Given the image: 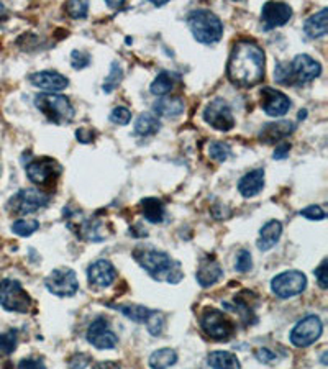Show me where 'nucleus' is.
Returning a JSON list of instances; mask_svg holds the SVG:
<instances>
[{
	"instance_id": "obj_18",
	"label": "nucleus",
	"mask_w": 328,
	"mask_h": 369,
	"mask_svg": "<svg viewBox=\"0 0 328 369\" xmlns=\"http://www.w3.org/2000/svg\"><path fill=\"white\" fill-rule=\"evenodd\" d=\"M224 278V269H221L220 262L215 260V256L207 255L201 260V265L197 267L196 279L202 288H210L219 283Z\"/></svg>"
},
{
	"instance_id": "obj_10",
	"label": "nucleus",
	"mask_w": 328,
	"mask_h": 369,
	"mask_svg": "<svg viewBox=\"0 0 328 369\" xmlns=\"http://www.w3.org/2000/svg\"><path fill=\"white\" fill-rule=\"evenodd\" d=\"M322 74V64L309 54H297L292 61L289 63V81L290 86L306 84L317 79Z\"/></svg>"
},
{
	"instance_id": "obj_45",
	"label": "nucleus",
	"mask_w": 328,
	"mask_h": 369,
	"mask_svg": "<svg viewBox=\"0 0 328 369\" xmlns=\"http://www.w3.org/2000/svg\"><path fill=\"white\" fill-rule=\"evenodd\" d=\"M95 138V133L92 130H87V128H79L76 132V140L79 143H92Z\"/></svg>"
},
{
	"instance_id": "obj_7",
	"label": "nucleus",
	"mask_w": 328,
	"mask_h": 369,
	"mask_svg": "<svg viewBox=\"0 0 328 369\" xmlns=\"http://www.w3.org/2000/svg\"><path fill=\"white\" fill-rule=\"evenodd\" d=\"M307 288L306 274L300 271H284L271 281V290L281 299H290L302 294Z\"/></svg>"
},
{
	"instance_id": "obj_24",
	"label": "nucleus",
	"mask_w": 328,
	"mask_h": 369,
	"mask_svg": "<svg viewBox=\"0 0 328 369\" xmlns=\"http://www.w3.org/2000/svg\"><path fill=\"white\" fill-rule=\"evenodd\" d=\"M327 17L328 8H322L320 12L309 17L306 23H304V31H306V35L311 36V38H322V36H325L328 31Z\"/></svg>"
},
{
	"instance_id": "obj_35",
	"label": "nucleus",
	"mask_w": 328,
	"mask_h": 369,
	"mask_svg": "<svg viewBox=\"0 0 328 369\" xmlns=\"http://www.w3.org/2000/svg\"><path fill=\"white\" fill-rule=\"evenodd\" d=\"M209 155L212 159L226 161L230 158V155H232V148L224 141H214V143H210V146H209Z\"/></svg>"
},
{
	"instance_id": "obj_37",
	"label": "nucleus",
	"mask_w": 328,
	"mask_h": 369,
	"mask_svg": "<svg viewBox=\"0 0 328 369\" xmlns=\"http://www.w3.org/2000/svg\"><path fill=\"white\" fill-rule=\"evenodd\" d=\"M146 329L153 336L161 335L163 333V329H164V317L161 315L159 312L153 311L151 317L148 318V322H146Z\"/></svg>"
},
{
	"instance_id": "obj_39",
	"label": "nucleus",
	"mask_w": 328,
	"mask_h": 369,
	"mask_svg": "<svg viewBox=\"0 0 328 369\" xmlns=\"http://www.w3.org/2000/svg\"><path fill=\"white\" fill-rule=\"evenodd\" d=\"M253 267V258H251V253L247 251V250H242L238 253L237 256V261H235V269L238 271V273H248V271H251Z\"/></svg>"
},
{
	"instance_id": "obj_12",
	"label": "nucleus",
	"mask_w": 328,
	"mask_h": 369,
	"mask_svg": "<svg viewBox=\"0 0 328 369\" xmlns=\"http://www.w3.org/2000/svg\"><path fill=\"white\" fill-rule=\"evenodd\" d=\"M204 120L210 127H214L215 130L220 132H230L235 127L232 109H230L228 102L220 99V97H217V99L207 105L204 110Z\"/></svg>"
},
{
	"instance_id": "obj_49",
	"label": "nucleus",
	"mask_w": 328,
	"mask_h": 369,
	"mask_svg": "<svg viewBox=\"0 0 328 369\" xmlns=\"http://www.w3.org/2000/svg\"><path fill=\"white\" fill-rule=\"evenodd\" d=\"M95 369H120V366H118L117 363H110V361H107V363H99V364H97V366H95Z\"/></svg>"
},
{
	"instance_id": "obj_21",
	"label": "nucleus",
	"mask_w": 328,
	"mask_h": 369,
	"mask_svg": "<svg viewBox=\"0 0 328 369\" xmlns=\"http://www.w3.org/2000/svg\"><path fill=\"white\" fill-rule=\"evenodd\" d=\"M265 187V169H253L238 181V191L243 197L251 199Z\"/></svg>"
},
{
	"instance_id": "obj_26",
	"label": "nucleus",
	"mask_w": 328,
	"mask_h": 369,
	"mask_svg": "<svg viewBox=\"0 0 328 369\" xmlns=\"http://www.w3.org/2000/svg\"><path fill=\"white\" fill-rule=\"evenodd\" d=\"M141 214L150 223H161L164 220V204L156 197H146L140 202Z\"/></svg>"
},
{
	"instance_id": "obj_43",
	"label": "nucleus",
	"mask_w": 328,
	"mask_h": 369,
	"mask_svg": "<svg viewBox=\"0 0 328 369\" xmlns=\"http://www.w3.org/2000/svg\"><path fill=\"white\" fill-rule=\"evenodd\" d=\"M18 369H46V364L43 361V358H23L20 363H18Z\"/></svg>"
},
{
	"instance_id": "obj_46",
	"label": "nucleus",
	"mask_w": 328,
	"mask_h": 369,
	"mask_svg": "<svg viewBox=\"0 0 328 369\" xmlns=\"http://www.w3.org/2000/svg\"><path fill=\"white\" fill-rule=\"evenodd\" d=\"M255 354L258 358V361H261V363H272L276 359V354L267 348H260Z\"/></svg>"
},
{
	"instance_id": "obj_27",
	"label": "nucleus",
	"mask_w": 328,
	"mask_h": 369,
	"mask_svg": "<svg viewBox=\"0 0 328 369\" xmlns=\"http://www.w3.org/2000/svg\"><path fill=\"white\" fill-rule=\"evenodd\" d=\"M161 130V122L158 117L150 112L138 115L135 122V133L138 136H153Z\"/></svg>"
},
{
	"instance_id": "obj_2",
	"label": "nucleus",
	"mask_w": 328,
	"mask_h": 369,
	"mask_svg": "<svg viewBox=\"0 0 328 369\" xmlns=\"http://www.w3.org/2000/svg\"><path fill=\"white\" fill-rule=\"evenodd\" d=\"M133 258L156 281H166L169 284H178L184 278L181 265L164 251L148 246H138L133 251Z\"/></svg>"
},
{
	"instance_id": "obj_14",
	"label": "nucleus",
	"mask_w": 328,
	"mask_h": 369,
	"mask_svg": "<svg viewBox=\"0 0 328 369\" xmlns=\"http://www.w3.org/2000/svg\"><path fill=\"white\" fill-rule=\"evenodd\" d=\"M26 176L33 184L45 186V184L52 182L54 178L61 174V166L52 158H40L33 159L26 164Z\"/></svg>"
},
{
	"instance_id": "obj_30",
	"label": "nucleus",
	"mask_w": 328,
	"mask_h": 369,
	"mask_svg": "<svg viewBox=\"0 0 328 369\" xmlns=\"http://www.w3.org/2000/svg\"><path fill=\"white\" fill-rule=\"evenodd\" d=\"M178 363V353L171 348H161L150 356L151 369H168Z\"/></svg>"
},
{
	"instance_id": "obj_42",
	"label": "nucleus",
	"mask_w": 328,
	"mask_h": 369,
	"mask_svg": "<svg viewBox=\"0 0 328 369\" xmlns=\"http://www.w3.org/2000/svg\"><path fill=\"white\" fill-rule=\"evenodd\" d=\"M71 64L74 69H84L91 64V56L87 53L74 49V52L71 53Z\"/></svg>"
},
{
	"instance_id": "obj_19",
	"label": "nucleus",
	"mask_w": 328,
	"mask_h": 369,
	"mask_svg": "<svg viewBox=\"0 0 328 369\" xmlns=\"http://www.w3.org/2000/svg\"><path fill=\"white\" fill-rule=\"evenodd\" d=\"M295 130V123L290 120H276V122L266 123L260 132V140L266 145H274V143L290 136Z\"/></svg>"
},
{
	"instance_id": "obj_50",
	"label": "nucleus",
	"mask_w": 328,
	"mask_h": 369,
	"mask_svg": "<svg viewBox=\"0 0 328 369\" xmlns=\"http://www.w3.org/2000/svg\"><path fill=\"white\" fill-rule=\"evenodd\" d=\"M107 6H109V7H112V8H118V10H120V8H123V7H125V3H123V2L115 3V2H112V0H110V2H107Z\"/></svg>"
},
{
	"instance_id": "obj_47",
	"label": "nucleus",
	"mask_w": 328,
	"mask_h": 369,
	"mask_svg": "<svg viewBox=\"0 0 328 369\" xmlns=\"http://www.w3.org/2000/svg\"><path fill=\"white\" fill-rule=\"evenodd\" d=\"M89 364V358L87 354H76L71 359V369H84Z\"/></svg>"
},
{
	"instance_id": "obj_40",
	"label": "nucleus",
	"mask_w": 328,
	"mask_h": 369,
	"mask_svg": "<svg viewBox=\"0 0 328 369\" xmlns=\"http://www.w3.org/2000/svg\"><path fill=\"white\" fill-rule=\"evenodd\" d=\"M274 77L276 81L279 82V84L283 86H290V81H289V63H277L276 68H274Z\"/></svg>"
},
{
	"instance_id": "obj_36",
	"label": "nucleus",
	"mask_w": 328,
	"mask_h": 369,
	"mask_svg": "<svg viewBox=\"0 0 328 369\" xmlns=\"http://www.w3.org/2000/svg\"><path fill=\"white\" fill-rule=\"evenodd\" d=\"M68 15L74 18V20H79V18H86L87 12H89V3L87 2H77V0H72V2H68L66 6Z\"/></svg>"
},
{
	"instance_id": "obj_15",
	"label": "nucleus",
	"mask_w": 328,
	"mask_h": 369,
	"mask_svg": "<svg viewBox=\"0 0 328 369\" xmlns=\"http://www.w3.org/2000/svg\"><path fill=\"white\" fill-rule=\"evenodd\" d=\"M292 17V8L284 2H266L261 10V25L263 30L270 31L277 26H283Z\"/></svg>"
},
{
	"instance_id": "obj_28",
	"label": "nucleus",
	"mask_w": 328,
	"mask_h": 369,
	"mask_svg": "<svg viewBox=\"0 0 328 369\" xmlns=\"http://www.w3.org/2000/svg\"><path fill=\"white\" fill-rule=\"evenodd\" d=\"M212 369H242L240 359L230 352H212L207 358Z\"/></svg>"
},
{
	"instance_id": "obj_32",
	"label": "nucleus",
	"mask_w": 328,
	"mask_h": 369,
	"mask_svg": "<svg viewBox=\"0 0 328 369\" xmlns=\"http://www.w3.org/2000/svg\"><path fill=\"white\" fill-rule=\"evenodd\" d=\"M18 343V331L15 329L0 333V358L10 356L17 350Z\"/></svg>"
},
{
	"instance_id": "obj_11",
	"label": "nucleus",
	"mask_w": 328,
	"mask_h": 369,
	"mask_svg": "<svg viewBox=\"0 0 328 369\" xmlns=\"http://www.w3.org/2000/svg\"><path fill=\"white\" fill-rule=\"evenodd\" d=\"M323 325L317 315H307L290 331V343L297 348L311 347L322 336Z\"/></svg>"
},
{
	"instance_id": "obj_17",
	"label": "nucleus",
	"mask_w": 328,
	"mask_h": 369,
	"mask_svg": "<svg viewBox=\"0 0 328 369\" xmlns=\"http://www.w3.org/2000/svg\"><path fill=\"white\" fill-rule=\"evenodd\" d=\"M261 107L270 117H283L289 112L290 99L272 87H265L261 91Z\"/></svg>"
},
{
	"instance_id": "obj_33",
	"label": "nucleus",
	"mask_w": 328,
	"mask_h": 369,
	"mask_svg": "<svg viewBox=\"0 0 328 369\" xmlns=\"http://www.w3.org/2000/svg\"><path fill=\"white\" fill-rule=\"evenodd\" d=\"M122 79H123V69L122 66H120L118 61H114L112 68H110L109 76L105 77V81L102 84V91L105 92V94H110V92H114L115 89H117Z\"/></svg>"
},
{
	"instance_id": "obj_3",
	"label": "nucleus",
	"mask_w": 328,
	"mask_h": 369,
	"mask_svg": "<svg viewBox=\"0 0 328 369\" xmlns=\"http://www.w3.org/2000/svg\"><path fill=\"white\" fill-rule=\"evenodd\" d=\"M186 22L194 38L202 45H215L224 36V23L207 8H196L189 12Z\"/></svg>"
},
{
	"instance_id": "obj_38",
	"label": "nucleus",
	"mask_w": 328,
	"mask_h": 369,
	"mask_svg": "<svg viewBox=\"0 0 328 369\" xmlns=\"http://www.w3.org/2000/svg\"><path fill=\"white\" fill-rule=\"evenodd\" d=\"M130 120H132V112L127 107H122V105L115 107L112 110V113H110V122L115 123V125H128Z\"/></svg>"
},
{
	"instance_id": "obj_5",
	"label": "nucleus",
	"mask_w": 328,
	"mask_h": 369,
	"mask_svg": "<svg viewBox=\"0 0 328 369\" xmlns=\"http://www.w3.org/2000/svg\"><path fill=\"white\" fill-rule=\"evenodd\" d=\"M30 294L17 279L0 281V306L8 312L26 313L31 308Z\"/></svg>"
},
{
	"instance_id": "obj_20",
	"label": "nucleus",
	"mask_w": 328,
	"mask_h": 369,
	"mask_svg": "<svg viewBox=\"0 0 328 369\" xmlns=\"http://www.w3.org/2000/svg\"><path fill=\"white\" fill-rule=\"evenodd\" d=\"M30 82L35 87H38V89L49 91V92L64 91L69 86L68 77L56 71H40V72L31 74Z\"/></svg>"
},
{
	"instance_id": "obj_1",
	"label": "nucleus",
	"mask_w": 328,
	"mask_h": 369,
	"mask_svg": "<svg viewBox=\"0 0 328 369\" xmlns=\"http://www.w3.org/2000/svg\"><path fill=\"white\" fill-rule=\"evenodd\" d=\"M265 52L255 41L243 40L233 46L226 63V76L238 87H253L265 77Z\"/></svg>"
},
{
	"instance_id": "obj_25",
	"label": "nucleus",
	"mask_w": 328,
	"mask_h": 369,
	"mask_svg": "<svg viewBox=\"0 0 328 369\" xmlns=\"http://www.w3.org/2000/svg\"><path fill=\"white\" fill-rule=\"evenodd\" d=\"M104 221L100 220H82L79 225V233L84 240H89V242H104L107 240L109 233L105 230Z\"/></svg>"
},
{
	"instance_id": "obj_4",
	"label": "nucleus",
	"mask_w": 328,
	"mask_h": 369,
	"mask_svg": "<svg viewBox=\"0 0 328 369\" xmlns=\"http://www.w3.org/2000/svg\"><path fill=\"white\" fill-rule=\"evenodd\" d=\"M35 105L48 122L56 123V125L71 123L74 118V107L66 95L38 94L35 97Z\"/></svg>"
},
{
	"instance_id": "obj_8",
	"label": "nucleus",
	"mask_w": 328,
	"mask_h": 369,
	"mask_svg": "<svg viewBox=\"0 0 328 369\" xmlns=\"http://www.w3.org/2000/svg\"><path fill=\"white\" fill-rule=\"evenodd\" d=\"M201 327L212 340H228L233 333V324L224 312L217 308H205L201 315Z\"/></svg>"
},
{
	"instance_id": "obj_13",
	"label": "nucleus",
	"mask_w": 328,
	"mask_h": 369,
	"mask_svg": "<svg viewBox=\"0 0 328 369\" xmlns=\"http://www.w3.org/2000/svg\"><path fill=\"white\" fill-rule=\"evenodd\" d=\"M86 338L97 350H112L118 345V336L110 330L107 318L99 317L92 322Z\"/></svg>"
},
{
	"instance_id": "obj_23",
	"label": "nucleus",
	"mask_w": 328,
	"mask_h": 369,
	"mask_svg": "<svg viewBox=\"0 0 328 369\" xmlns=\"http://www.w3.org/2000/svg\"><path fill=\"white\" fill-rule=\"evenodd\" d=\"M153 109L159 117H179L184 112V100L179 99V97L164 95L156 100L153 104Z\"/></svg>"
},
{
	"instance_id": "obj_6",
	"label": "nucleus",
	"mask_w": 328,
	"mask_h": 369,
	"mask_svg": "<svg viewBox=\"0 0 328 369\" xmlns=\"http://www.w3.org/2000/svg\"><path fill=\"white\" fill-rule=\"evenodd\" d=\"M49 204V196L45 194L43 191L36 187H29V189H22L20 192H17L15 196L12 197L10 202H8V209H10L13 214L18 215H26V214H35L45 207H48Z\"/></svg>"
},
{
	"instance_id": "obj_48",
	"label": "nucleus",
	"mask_w": 328,
	"mask_h": 369,
	"mask_svg": "<svg viewBox=\"0 0 328 369\" xmlns=\"http://www.w3.org/2000/svg\"><path fill=\"white\" fill-rule=\"evenodd\" d=\"M289 151H290L289 143H283V145L276 146V150H274V153H272V156H274V159H286V158H288Z\"/></svg>"
},
{
	"instance_id": "obj_9",
	"label": "nucleus",
	"mask_w": 328,
	"mask_h": 369,
	"mask_svg": "<svg viewBox=\"0 0 328 369\" xmlns=\"http://www.w3.org/2000/svg\"><path fill=\"white\" fill-rule=\"evenodd\" d=\"M45 285L54 295L71 297L79 290V279L71 267H58L45 279Z\"/></svg>"
},
{
	"instance_id": "obj_22",
	"label": "nucleus",
	"mask_w": 328,
	"mask_h": 369,
	"mask_svg": "<svg viewBox=\"0 0 328 369\" xmlns=\"http://www.w3.org/2000/svg\"><path fill=\"white\" fill-rule=\"evenodd\" d=\"M281 235H283V223L279 220H270L260 230V240L256 243L258 248L261 251H270L279 242Z\"/></svg>"
},
{
	"instance_id": "obj_31",
	"label": "nucleus",
	"mask_w": 328,
	"mask_h": 369,
	"mask_svg": "<svg viewBox=\"0 0 328 369\" xmlns=\"http://www.w3.org/2000/svg\"><path fill=\"white\" fill-rule=\"evenodd\" d=\"M118 312H122L125 317L130 318L132 322H136V324H145L148 322V318L151 317L153 311L148 307L136 306V304H128V306H120L117 307Z\"/></svg>"
},
{
	"instance_id": "obj_41",
	"label": "nucleus",
	"mask_w": 328,
	"mask_h": 369,
	"mask_svg": "<svg viewBox=\"0 0 328 369\" xmlns=\"http://www.w3.org/2000/svg\"><path fill=\"white\" fill-rule=\"evenodd\" d=\"M300 215L306 217V219H309V220H315V221L327 219V212L323 210L322 207H318V205L306 207V209L300 210Z\"/></svg>"
},
{
	"instance_id": "obj_16",
	"label": "nucleus",
	"mask_w": 328,
	"mask_h": 369,
	"mask_svg": "<svg viewBox=\"0 0 328 369\" xmlns=\"http://www.w3.org/2000/svg\"><path fill=\"white\" fill-rule=\"evenodd\" d=\"M87 279L89 284L97 289L110 288L117 279V271L114 265L107 260H97L87 267Z\"/></svg>"
},
{
	"instance_id": "obj_34",
	"label": "nucleus",
	"mask_w": 328,
	"mask_h": 369,
	"mask_svg": "<svg viewBox=\"0 0 328 369\" xmlns=\"http://www.w3.org/2000/svg\"><path fill=\"white\" fill-rule=\"evenodd\" d=\"M38 228H40L38 220L20 219L12 223V232L18 235V237H30V235H33Z\"/></svg>"
},
{
	"instance_id": "obj_44",
	"label": "nucleus",
	"mask_w": 328,
	"mask_h": 369,
	"mask_svg": "<svg viewBox=\"0 0 328 369\" xmlns=\"http://www.w3.org/2000/svg\"><path fill=\"white\" fill-rule=\"evenodd\" d=\"M315 278H317V283L318 285H320V288L323 290H327L328 288V278H327V260H323L320 262V266L317 267L315 269Z\"/></svg>"
},
{
	"instance_id": "obj_51",
	"label": "nucleus",
	"mask_w": 328,
	"mask_h": 369,
	"mask_svg": "<svg viewBox=\"0 0 328 369\" xmlns=\"http://www.w3.org/2000/svg\"><path fill=\"white\" fill-rule=\"evenodd\" d=\"M306 115H307V112H306V110H304V112H302V110H300V112H299V118H300V120H302L304 117H306Z\"/></svg>"
},
{
	"instance_id": "obj_29",
	"label": "nucleus",
	"mask_w": 328,
	"mask_h": 369,
	"mask_svg": "<svg viewBox=\"0 0 328 369\" xmlns=\"http://www.w3.org/2000/svg\"><path fill=\"white\" fill-rule=\"evenodd\" d=\"M179 77L175 76L174 72H169V71H161L158 76H156V79L153 81V84H151V92H153L155 95H159V97H164L166 94H169L171 91L174 89L175 86V81H178Z\"/></svg>"
}]
</instances>
